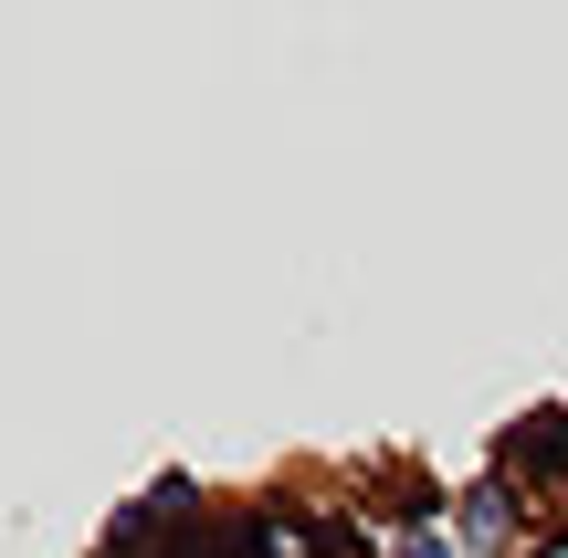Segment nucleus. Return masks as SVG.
Returning <instances> with one entry per match:
<instances>
[{"instance_id": "nucleus-1", "label": "nucleus", "mask_w": 568, "mask_h": 558, "mask_svg": "<svg viewBox=\"0 0 568 558\" xmlns=\"http://www.w3.org/2000/svg\"><path fill=\"white\" fill-rule=\"evenodd\" d=\"M464 538H474V548H506V538H516V485H506V475L464 496Z\"/></svg>"}, {"instance_id": "nucleus-2", "label": "nucleus", "mask_w": 568, "mask_h": 558, "mask_svg": "<svg viewBox=\"0 0 568 558\" xmlns=\"http://www.w3.org/2000/svg\"><path fill=\"white\" fill-rule=\"evenodd\" d=\"M253 548H264V558H326V527H305V517H264V527H253Z\"/></svg>"}, {"instance_id": "nucleus-3", "label": "nucleus", "mask_w": 568, "mask_h": 558, "mask_svg": "<svg viewBox=\"0 0 568 558\" xmlns=\"http://www.w3.org/2000/svg\"><path fill=\"white\" fill-rule=\"evenodd\" d=\"M527 558H568V538H548V548H527Z\"/></svg>"}]
</instances>
